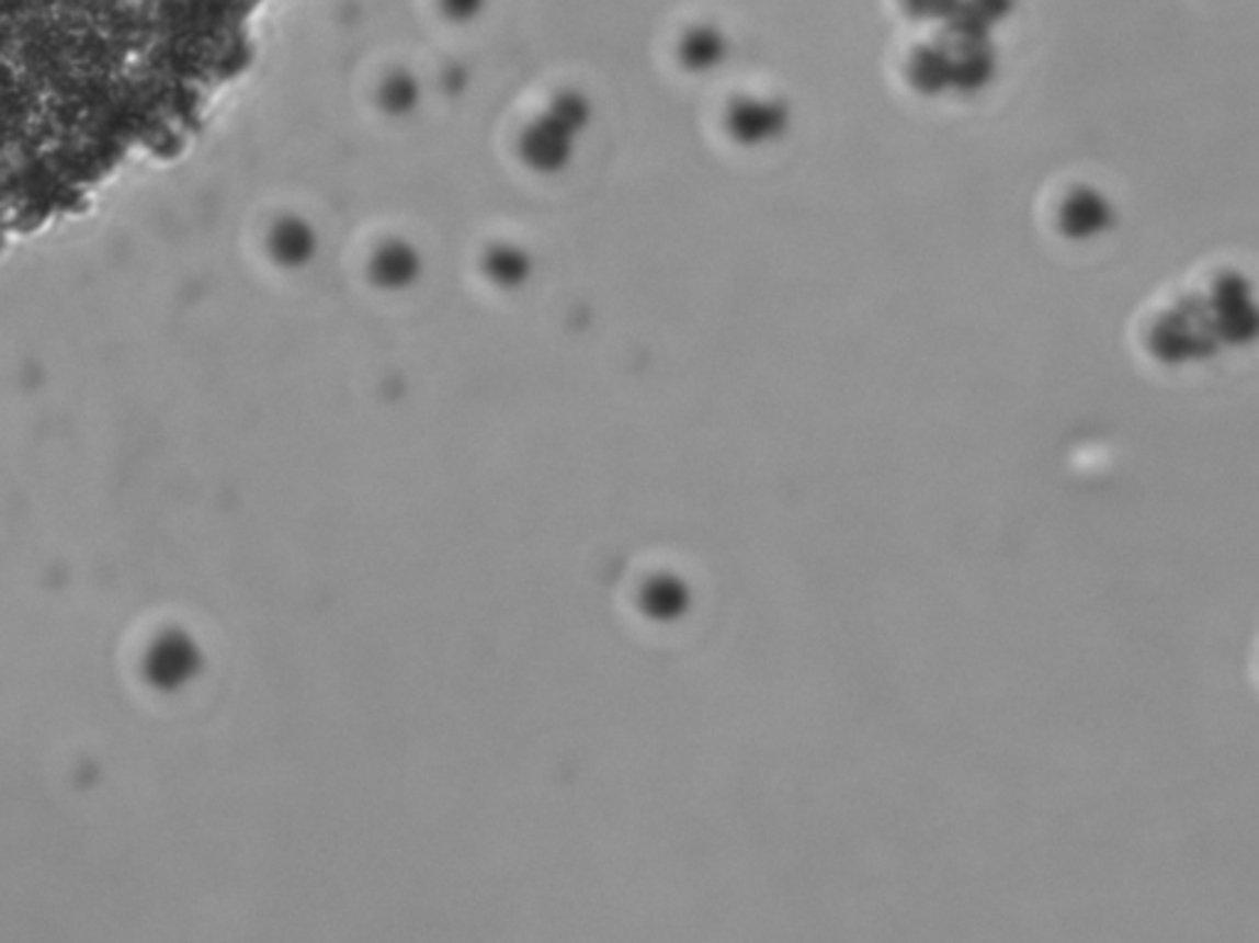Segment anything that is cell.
<instances>
[{
	"label": "cell",
	"mask_w": 1259,
	"mask_h": 943,
	"mask_svg": "<svg viewBox=\"0 0 1259 943\" xmlns=\"http://www.w3.org/2000/svg\"><path fill=\"white\" fill-rule=\"evenodd\" d=\"M203 670V650L185 634H163L154 640L144 658V678L161 695L185 690Z\"/></svg>",
	"instance_id": "1"
}]
</instances>
